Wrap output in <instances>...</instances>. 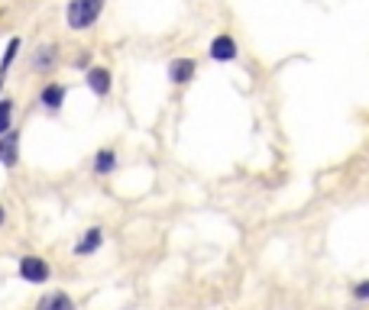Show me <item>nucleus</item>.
<instances>
[{
    "label": "nucleus",
    "mask_w": 369,
    "mask_h": 310,
    "mask_svg": "<svg viewBox=\"0 0 369 310\" xmlns=\"http://www.w3.org/2000/svg\"><path fill=\"white\" fill-rule=\"evenodd\" d=\"M208 55L214 62H234L236 59V42H234V36H217V39H210V45H208Z\"/></svg>",
    "instance_id": "6e6552de"
},
{
    "label": "nucleus",
    "mask_w": 369,
    "mask_h": 310,
    "mask_svg": "<svg viewBox=\"0 0 369 310\" xmlns=\"http://www.w3.org/2000/svg\"><path fill=\"white\" fill-rule=\"evenodd\" d=\"M84 81H88V87H91L98 97H107L110 94V84H114V78H110V71L107 68H101V65H94V68H88V75H84Z\"/></svg>",
    "instance_id": "1a4fd4ad"
},
{
    "label": "nucleus",
    "mask_w": 369,
    "mask_h": 310,
    "mask_svg": "<svg viewBox=\"0 0 369 310\" xmlns=\"http://www.w3.org/2000/svg\"><path fill=\"white\" fill-rule=\"evenodd\" d=\"M10 123H13V101H0V136L10 133Z\"/></svg>",
    "instance_id": "ddd939ff"
},
{
    "label": "nucleus",
    "mask_w": 369,
    "mask_h": 310,
    "mask_svg": "<svg viewBox=\"0 0 369 310\" xmlns=\"http://www.w3.org/2000/svg\"><path fill=\"white\" fill-rule=\"evenodd\" d=\"M350 297H353L356 304H369V278L353 281V285H350Z\"/></svg>",
    "instance_id": "f8f14e48"
},
{
    "label": "nucleus",
    "mask_w": 369,
    "mask_h": 310,
    "mask_svg": "<svg viewBox=\"0 0 369 310\" xmlns=\"http://www.w3.org/2000/svg\"><path fill=\"white\" fill-rule=\"evenodd\" d=\"M36 310H78V304H75V297L68 291H49V294H42L39 301H36Z\"/></svg>",
    "instance_id": "39448f33"
},
{
    "label": "nucleus",
    "mask_w": 369,
    "mask_h": 310,
    "mask_svg": "<svg viewBox=\"0 0 369 310\" xmlns=\"http://www.w3.org/2000/svg\"><path fill=\"white\" fill-rule=\"evenodd\" d=\"M55 62H59L55 45H39V52H36V68H39V71H49V68H55Z\"/></svg>",
    "instance_id": "9b49d317"
},
{
    "label": "nucleus",
    "mask_w": 369,
    "mask_h": 310,
    "mask_svg": "<svg viewBox=\"0 0 369 310\" xmlns=\"http://www.w3.org/2000/svg\"><path fill=\"white\" fill-rule=\"evenodd\" d=\"M65 94H68V87L65 84H46L39 91V104H42V110H49V113H59L62 110V104H65Z\"/></svg>",
    "instance_id": "423d86ee"
},
{
    "label": "nucleus",
    "mask_w": 369,
    "mask_h": 310,
    "mask_svg": "<svg viewBox=\"0 0 369 310\" xmlns=\"http://www.w3.org/2000/svg\"><path fill=\"white\" fill-rule=\"evenodd\" d=\"M198 75V62L194 59H172L168 62V81L172 84H188Z\"/></svg>",
    "instance_id": "0eeeda50"
},
{
    "label": "nucleus",
    "mask_w": 369,
    "mask_h": 310,
    "mask_svg": "<svg viewBox=\"0 0 369 310\" xmlns=\"http://www.w3.org/2000/svg\"><path fill=\"white\" fill-rule=\"evenodd\" d=\"M20 278H23L26 285H46L52 278V269H49V262L42 259V255H23L17 265Z\"/></svg>",
    "instance_id": "f03ea898"
},
{
    "label": "nucleus",
    "mask_w": 369,
    "mask_h": 310,
    "mask_svg": "<svg viewBox=\"0 0 369 310\" xmlns=\"http://www.w3.org/2000/svg\"><path fill=\"white\" fill-rule=\"evenodd\" d=\"M117 165H120V159H117V152L114 149H98L94 152V162H91V171L94 175H114L117 171Z\"/></svg>",
    "instance_id": "9d476101"
},
{
    "label": "nucleus",
    "mask_w": 369,
    "mask_h": 310,
    "mask_svg": "<svg viewBox=\"0 0 369 310\" xmlns=\"http://www.w3.org/2000/svg\"><path fill=\"white\" fill-rule=\"evenodd\" d=\"M7 223V210H4V204H0V227Z\"/></svg>",
    "instance_id": "4468645a"
},
{
    "label": "nucleus",
    "mask_w": 369,
    "mask_h": 310,
    "mask_svg": "<svg viewBox=\"0 0 369 310\" xmlns=\"http://www.w3.org/2000/svg\"><path fill=\"white\" fill-rule=\"evenodd\" d=\"M104 246V230L101 227H88L81 233V239L75 243V255L78 259H88V255H94V252H101Z\"/></svg>",
    "instance_id": "7ed1b4c3"
},
{
    "label": "nucleus",
    "mask_w": 369,
    "mask_h": 310,
    "mask_svg": "<svg viewBox=\"0 0 369 310\" xmlns=\"http://www.w3.org/2000/svg\"><path fill=\"white\" fill-rule=\"evenodd\" d=\"M104 13V0H72L65 10V20L72 29H91Z\"/></svg>",
    "instance_id": "f257e3e1"
},
{
    "label": "nucleus",
    "mask_w": 369,
    "mask_h": 310,
    "mask_svg": "<svg viewBox=\"0 0 369 310\" xmlns=\"http://www.w3.org/2000/svg\"><path fill=\"white\" fill-rule=\"evenodd\" d=\"M0 165L4 168H17L20 165V136L17 129L0 136Z\"/></svg>",
    "instance_id": "20e7f679"
}]
</instances>
